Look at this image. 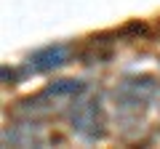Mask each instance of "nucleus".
I'll return each instance as SVG.
<instances>
[{
	"instance_id": "obj_1",
	"label": "nucleus",
	"mask_w": 160,
	"mask_h": 149,
	"mask_svg": "<svg viewBox=\"0 0 160 149\" xmlns=\"http://www.w3.org/2000/svg\"><path fill=\"white\" fill-rule=\"evenodd\" d=\"M69 123H72V131L78 136L88 138V141L102 138L104 136V112H102L99 99H83V101L72 104Z\"/></svg>"
},
{
	"instance_id": "obj_2",
	"label": "nucleus",
	"mask_w": 160,
	"mask_h": 149,
	"mask_svg": "<svg viewBox=\"0 0 160 149\" xmlns=\"http://www.w3.org/2000/svg\"><path fill=\"white\" fill-rule=\"evenodd\" d=\"M158 83L155 77L149 74H136V77H126L115 88V101L120 104L123 109H139V107H147V104L155 101L158 96Z\"/></svg>"
},
{
	"instance_id": "obj_3",
	"label": "nucleus",
	"mask_w": 160,
	"mask_h": 149,
	"mask_svg": "<svg viewBox=\"0 0 160 149\" xmlns=\"http://www.w3.org/2000/svg\"><path fill=\"white\" fill-rule=\"evenodd\" d=\"M67 56H69V48L62 46V43H56V46H46V48H40V51H35L32 56H29L27 69H29V72H48V69L62 67V64L67 61Z\"/></svg>"
},
{
	"instance_id": "obj_4",
	"label": "nucleus",
	"mask_w": 160,
	"mask_h": 149,
	"mask_svg": "<svg viewBox=\"0 0 160 149\" xmlns=\"http://www.w3.org/2000/svg\"><path fill=\"white\" fill-rule=\"evenodd\" d=\"M86 91V83L80 80H56L46 88V96H78Z\"/></svg>"
}]
</instances>
